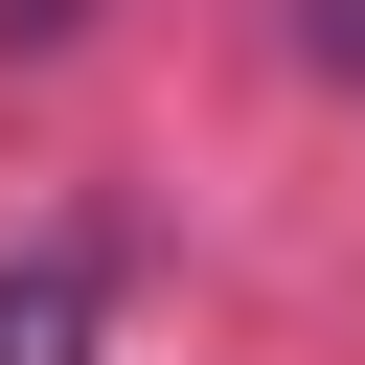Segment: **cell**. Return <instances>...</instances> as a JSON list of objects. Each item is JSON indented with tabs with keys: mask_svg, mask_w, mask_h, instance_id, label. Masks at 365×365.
I'll use <instances>...</instances> for the list:
<instances>
[{
	"mask_svg": "<svg viewBox=\"0 0 365 365\" xmlns=\"http://www.w3.org/2000/svg\"><path fill=\"white\" fill-rule=\"evenodd\" d=\"M114 342V228H23L0 251V365H91Z\"/></svg>",
	"mask_w": 365,
	"mask_h": 365,
	"instance_id": "6da1fadb",
	"label": "cell"
},
{
	"mask_svg": "<svg viewBox=\"0 0 365 365\" xmlns=\"http://www.w3.org/2000/svg\"><path fill=\"white\" fill-rule=\"evenodd\" d=\"M297 68H365V0H297Z\"/></svg>",
	"mask_w": 365,
	"mask_h": 365,
	"instance_id": "7a4b0ae2",
	"label": "cell"
}]
</instances>
